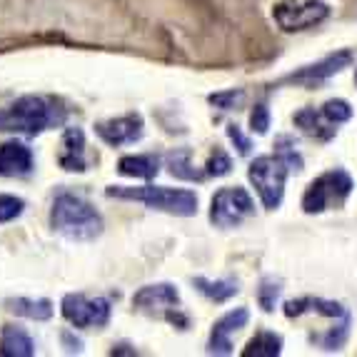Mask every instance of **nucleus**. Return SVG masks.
I'll return each mask as SVG.
<instances>
[{"label":"nucleus","mask_w":357,"mask_h":357,"mask_svg":"<svg viewBox=\"0 0 357 357\" xmlns=\"http://www.w3.org/2000/svg\"><path fill=\"white\" fill-rule=\"evenodd\" d=\"M36 170L33 150L20 140L0 145V175L3 178H28Z\"/></svg>","instance_id":"obj_10"},{"label":"nucleus","mask_w":357,"mask_h":357,"mask_svg":"<svg viewBox=\"0 0 357 357\" xmlns=\"http://www.w3.org/2000/svg\"><path fill=\"white\" fill-rule=\"evenodd\" d=\"M330 15L328 3L322 0H280L273 10L275 23L282 30H305L312 25H320Z\"/></svg>","instance_id":"obj_7"},{"label":"nucleus","mask_w":357,"mask_h":357,"mask_svg":"<svg viewBox=\"0 0 357 357\" xmlns=\"http://www.w3.org/2000/svg\"><path fill=\"white\" fill-rule=\"evenodd\" d=\"M25 210V200L15 195H0V225L20 218Z\"/></svg>","instance_id":"obj_24"},{"label":"nucleus","mask_w":357,"mask_h":357,"mask_svg":"<svg viewBox=\"0 0 357 357\" xmlns=\"http://www.w3.org/2000/svg\"><path fill=\"white\" fill-rule=\"evenodd\" d=\"M208 100H210V105H215L218 110H235V107L245 100V93L243 90H225V93H213Z\"/></svg>","instance_id":"obj_27"},{"label":"nucleus","mask_w":357,"mask_h":357,"mask_svg":"<svg viewBox=\"0 0 357 357\" xmlns=\"http://www.w3.org/2000/svg\"><path fill=\"white\" fill-rule=\"evenodd\" d=\"M250 128L257 135H265L270 128V110L265 105H255V110L250 113Z\"/></svg>","instance_id":"obj_29"},{"label":"nucleus","mask_w":357,"mask_h":357,"mask_svg":"<svg viewBox=\"0 0 357 357\" xmlns=\"http://www.w3.org/2000/svg\"><path fill=\"white\" fill-rule=\"evenodd\" d=\"M255 213L250 192L245 188H220L210 203V222L218 227H235Z\"/></svg>","instance_id":"obj_6"},{"label":"nucleus","mask_w":357,"mask_h":357,"mask_svg":"<svg viewBox=\"0 0 357 357\" xmlns=\"http://www.w3.org/2000/svg\"><path fill=\"white\" fill-rule=\"evenodd\" d=\"M6 307L10 310V312H15V315L28 317V320H36V322L50 320V317H53V303L45 298H40V300L13 298V300H6Z\"/></svg>","instance_id":"obj_18"},{"label":"nucleus","mask_w":357,"mask_h":357,"mask_svg":"<svg viewBox=\"0 0 357 357\" xmlns=\"http://www.w3.org/2000/svg\"><path fill=\"white\" fill-rule=\"evenodd\" d=\"M60 340H63V347H66L68 352H83V340L75 337L70 330H63V333H60Z\"/></svg>","instance_id":"obj_30"},{"label":"nucleus","mask_w":357,"mask_h":357,"mask_svg":"<svg viewBox=\"0 0 357 357\" xmlns=\"http://www.w3.org/2000/svg\"><path fill=\"white\" fill-rule=\"evenodd\" d=\"M227 137H230L232 145L238 148V153H240V155H250L252 143H250V137H248L243 130H240V126H235V123H230V126H227Z\"/></svg>","instance_id":"obj_28"},{"label":"nucleus","mask_w":357,"mask_h":357,"mask_svg":"<svg viewBox=\"0 0 357 357\" xmlns=\"http://www.w3.org/2000/svg\"><path fill=\"white\" fill-rule=\"evenodd\" d=\"M230 170H232L230 155L222 148H215V153L210 155L208 162H205V175H210V178H222V175H227Z\"/></svg>","instance_id":"obj_23"},{"label":"nucleus","mask_w":357,"mask_h":357,"mask_svg":"<svg viewBox=\"0 0 357 357\" xmlns=\"http://www.w3.org/2000/svg\"><path fill=\"white\" fill-rule=\"evenodd\" d=\"M165 162H167V170H170L173 178L188 180V183H200V180L205 178V173H200V170L192 167V153L188 148H180V150H173V153H167Z\"/></svg>","instance_id":"obj_19"},{"label":"nucleus","mask_w":357,"mask_h":357,"mask_svg":"<svg viewBox=\"0 0 357 357\" xmlns=\"http://www.w3.org/2000/svg\"><path fill=\"white\" fill-rule=\"evenodd\" d=\"M322 115H325L330 123L340 126V123H347V120L352 118V107H350V102H345V100H328L322 105Z\"/></svg>","instance_id":"obj_26"},{"label":"nucleus","mask_w":357,"mask_h":357,"mask_svg":"<svg viewBox=\"0 0 357 357\" xmlns=\"http://www.w3.org/2000/svg\"><path fill=\"white\" fill-rule=\"evenodd\" d=\"M350 63H352V53H350V50H340V53L328 55V58L320 60V63H315V66L303 68V70L292 73L285 83L317 85V83H322V80H328L330 75H335V73H340L342 68H347Z\"/></svg>","instance_id":"obj_13"},{"label":"nucleus","mask_w":357,"mask_h":357,"mask_svg":"<svg viewBox=\"0 0 357 357\" xmlns=\"http://www.w3.org/2000/svg\"><path fill=\"white\" fill-rule=\"evenodd\" d=\"M192 285L197 287V292H203L205 298L213 303H225L232 295H238V282L235 280H208V278H195Z\"/></svg>","instance_id":"obj_20"},{"label":"nucleus","mask_w":357,"mask_h":357,"mask_svg":"<svg viewBox=\"0 0 357 357\" xmlns=\"http://www.w3.org/2000/svg\"><path fill=\"white\" fill-rule=\"evenodd\" d=\"M96 132L110 145V148H120V145L137 143L145 132V123L137 113H128V115H123V118H113V120H105V123H98Z\"/></svg>","instance_id":"obj_9"},{"label":"nucleus","mask_w":357,"mask_h":357,"mask_svg":"<svg viewBox=\"0 0 357 357\" xmlns=\"http://www.w3.org/2000/svg\"><path fill=\"white\" fill-rule=\"evenodd\" d=\"M352 188L355 183L345 170H330L310 183L303 197V210L305 213H322L328 208H340L352 192Z\"/></svg>","instance_id":"obj_5"},{"label":"nucleus","mask_w":357,"mask_h":357,"mask_svg":"<svg viewBox=\"0 0 357 357\" xmlns=\"http://www.w3.org/2000/svg\"><path fill=\"white\" fill-rule=\"evenodd\" d=\"M118 173L126 178L153 180L160 173V158L158 155H126L118 162Z\"/></svg>","instance_id":"obj_16"},{"label":"nucleus","mask_w":357,"mask_h":357,"mask_svg":"<svg viewBox=\"0 0 357 357\" xmlns=\"http://www.w3.org/2000/svg\"><path fill=\"white\" fill-rule=\"evenodd\" d=\"M68 120L63 100L50 96H23L10 107H0V132H23L36 137Z\"/></svg>","instance_id":"obj_1"},{"label":"nucleus","mask_w":357,"mask_h":357,"mask_svg":"<svg viewBox=\"0 0 357 357\" xmlns=\"http://www.w3.org/2000/svg\"><path fill=\"white\" fill-rule=\"evenodd\" d=\"M290 173V167L278 158V155H260L250 162V183L255 185L257 195H260L262 205L268 210H275L282 203L285 195V178Z\"/></svg>","instance_id":"obj_4"},{"label":"nucleus","mask_w":357,"mask_h":357,"mask_svg":"<svg viewBox=\"0 0 357 357\" xmlns=\"http://www.w3.org/2000/svg\"><path fill=\"white\" fill-rule=\"evenodd\" d=\"M50 225H53V230H58L63 238L77 240V243H88V240H96L102 232V218H100V213L80 195L60 192L53 200Z\"/></svg>","instance_id":"obj_2"},{"label":"nucleus","mask_w":357,"mask_h":357,"mask_svg":"<svg viewBox=\"0 0 357 357\" xmlns=\"http://www.w3.org/2000/svg\"><path fill=\"white\" fill-rule=\"evenodd\" d=\"M275 148H278L275 150V155H278V158H280L290 170H303V155L295 150V140H292V137H287V135L278 137Z\"/></svg>","instance_id":"obj_22"},{"label":"nucleus","mask_w":357,"mask_h":357,"mask_svg":"<svg viewBox=\"0 0 357 357\" xmlns=\"http://www.w3.org/2000/svg\"><path fill=\"white\" fill-rule=\"evenodd\" d=\"M0 355L3 357H33L36 355V342L23 328L6 325L0 333Z\"/></svg>","instance_id":"obj_15"},{"label":"nucleus","mask_w":357,"mask_h":357,"mask_svg":"<svg viewBox=\"0 0 357 357\" xmlns=\"http://www.w3.org/2000/svg\"><path fill=\"white\" fill-rule=\"evenodd\" d=\"M105 192L110 197L137 200V203H145L153 210L180 215V218H192V215L197 213V195L192 190H183V188H160V185L123 188V185H113V188H107Z\"/></svg>","instance_id":"obj_3"},{"label":"nucleus","mask_w":357,"mask_h":357,"mask_svg":"<svg viewBox=\"0 0 357 357\" xmlns=\"http://www.w3.org/2000/svg\"><path fill=\"white\" fill-rule=\"evenodd\" d=\"M295 123H298V126L303 128L310 137L322 140V143H325V140H330V137H335V132H337L335 123H330V120L325 118L322 113H315L312 107H303V110L295 115Z\"/></svg>","instance_id":"obj_17"},{"label":"nucleus","mask_w":357,"mask_h":357,"mask_svg":"<svg viewBox=\"0 0 357 357\" xmlns=\"http://www.w3.org/2000/svg\"><path fill=\"white\" fill-rule=\"evenodd\" d=\"M280 282L275 280H262L260 290H257V303H260V307L265 310V312H273L275 310V303H278V298H280Z\"/></svg>","instance_id":"obj_25"},{"label":"nucleus","mask_w":357,"mask_h":357,"mask_svg":"<svg viewBox=\"0 0 357 357\" xmlns=\"http://www.w3.org/2000/svg\"><path fill=\"white\" fill-rule=\"evenodd\" d=\"M282 350V337L275 333H257L243 350V357H278Z\"/></svg>","instance_id":"obj_21"},{"label":"nucleus","mask_w":357,"mask_h":357,"mask_svg":"<svg viewBox=\"0 0 357 357\" xmlns=\"http://www.w3.org/2000/svg\"><path fill=\"white\" fill-rule=\"evenodd\" d=\"M60 310H63V317L80 330L105 328L110 322V303L105 298H85V295L75 292V295L63 298Z\"/></svg>","instance_id":"obj_8"},{"label":"nucleus","mask_w":357,"mask_h":357,"mask_svg":"<svg viewBox=\"0 0 357 357\" xmlns=\"http://www.w3.org/2000/svg\"><path fill=\"white\" fill-rule=\"evenodd\" d=\"M132 305L143 312H167L180 305V292L170 282H158V285H145L132 295Z\"/></svg>","instance_id":"obj_12"},{"label":"nucleus","mask_w":357,"mask_h":357,"mask_svg":"<svg viewBox=\"0 0 357 357\" xmlns=\"http://www.w3.org/2000/svg\"><path fill=\"white\" fill-rule=\"evenodd\" d=\"M355 77H357V75H355Z\"/></svg>","instance_id":"obj_31"},{"label":"nucleus","mask_w":357,"mask_h":357,"mask_svg":"<svg viewBox=\"0 0 357 357\" xmlns=\"http://www.w3.org/2000/svg\"><path fill=\"white\" fill-rule=\"evenodd\" d=\"M58 165L68 173H85L88 158H85V132L80 128H66L60 140Z\"/></svg>","instance_id":"obj_14"},{"label":"nucleus","mask_w":357,"mask_h":357,"mask_svg":"<svg viewBox=\"0 0 357 357\" xmlns=\"http://www.w3.org/2000/svg\"><path fill=\"white\" fill-rule=\"evenodd\" d=\"M250 320V312L248 307H235L230 310L227 315H222L220 320L213 325V335H210V342H208V352L213 355H230L232 352V342H230V335L243 330Z\"/></svg>","instance_id":"obj_11"}]
</instances>
